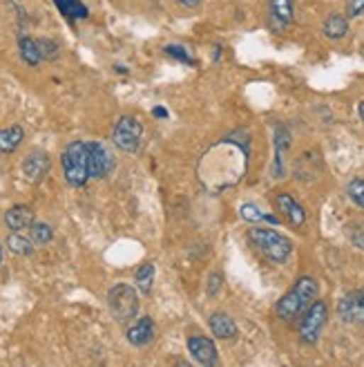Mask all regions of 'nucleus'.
<instances>
[{"label": "nucleus", "mask_w": 364, "mask_h": 367, "mask_svg": "<svg viewBox=\"0 0 364 367\" xmlns=\"http://www.w3.org/2000/svg\"><path fill=\"white\" fill-rule=\"evenodd\" d=\"M221 289V275L219 273H212L208 278V296H215Z\"/></svg>", "instance_id": "obj_30"}, {"label": "nucleus", "mask_w": 364, "mask_h": 367, "mask_svg": "<svg viewBox=\"0 0 364 367\" xmlns=\"http://www.w3.org/2000/svg\"><path fill=\"white\" fill-rule=\"evenodd\" d=\"M165 54L172 56L175 60H181V63H186V65H197V60L192 58V54L184 48V45H165Z\"/></svg>", "instance_id": "obj_27"}, {"label": "nucleus", "mask_w": 364, "mask_h": 367, "mask_svg": "<svg viewBox=\"0 0 364 367\" xmlns=\"http://www.w3.org/2000/svg\"><path fill=\"white\" fill-rule=\"evenodd\" d=\"M29 238L34 240V244H48L52 242L54 238V231H52V226L50 224H45V222H34L32 226H29Z\"/></svg>", "instance_id": "obj_24"}, {"label": "nucleus", "mask_w": 364, "mask_h": 367, "mask_svg": "<svg viewBox=\"0 0 364 367\" xmlns=\"http://www.w3.org/2000/svg\"><path fill=\"white\" fill-rule=\"evenodd\" d=\"M177 3H181L184 7H197V5L202 3V0H177Z\"/></svg>", "instance_id": "obj_31"}, {"label": "nucleus", "mask_w": 364, "mask_h": 367, "mask_svg": "<svg viewBox=\"0 0 364 367\" xmlns=\"http://www.w3.org/2000/svg\"><path fill=\"white\" fill-rule=\"evenodd\" d=\"M268 14H270V21L275 23L277 29L291 25L295 21L293 0H270V3H268Z\"/></svg>", "instance_id": "obj_14"}, {"label": "nucleus", "mask_w": 364, "mask_h": 367, "mask_svg": "<svg viewBox=\"0 0 364 367\" xmlns=\"http://www.w3.org/2000/svg\"><path fill=\"white\" fill-rule=\"evenodd\" d=\"M248 240L266 260H270L272 265H284L288 260V255L293 253V242L288 240L286 235L272 231V228H264V226L250 228Z\"/></svg>", "instance_id": "obj_2"}, {"label": "nucleus", "mask_w": 364, "mask_h": 367, "mask_svg": "<svg viewBox=\"0 0 364 367\" xmlns=\"http://www.w3.org/2000/svg\"><path fill=\"white\" fill-rule=\"evenodd\" d=\"M322 32H324V36L331 38V41H340V38H344L346 32H348V21H346V16H342V14H331V16H329V18L324 21V25H322Z\"/></svg>", "instance_id": "obj_18"}, {"label": "nucleus", "mask_w": 364, "mask_h": 367, "mask_svg": "<svg viewBox=\"0 0 364 367\" xmlns=\"http://www.w3.org/2000/svg\"><path fill=\"white\" fill-rule=\"evenodd\" d=\"M7 249L16 255H32L34 253V240L23 235L21 231H11V235L7 238Z\"/></svg>", "instance_id": "obj_21"}, {"label": "nucleus", "mask_w": 364, "mask_h": 367, "mask_svg": "<svg viewBox=\"0 0 364 367\" xmlns=\"http://www.w3.org/2000/svg\"><path fill=\"white\" fill-rule=\"evenodd\" d=\"M210 329L221 341H231V339H235V336H237L235 320L228 314H224V312H215V314L210 316Z\"/></svg>", "instance_id": "obj_16"}, {"label": "nucleus", "mask_w": 364, "mask_h": 367, "mask_svg": "<svg viewBox=\"0 0 364 367\" xmlns=\"http://www.w3.org/2000/svg\"><path fill=\"white\" fill-rule=\"evenodd\" d=\"M134 280H136V287H139V292L148 296L153 292V284H155V265H150V262L141 265L136 269Z\"/></svg>", "instance_id": "obj_22"}, {"label": "nucleus", "mask_w": 364, "mask_h": 367, "mask_svg": "<svg viewBox=\"0 0 364 367\" xmlns=\"http://www.w3.org/2000/svg\"><path fill=\"white\" fill-rule=\"evenodd\" d=\"M0 262H3V247H0Z\"/></svg>", "instance_id": "obj_34"}, {"label": "nucleus", "mask_w": 364, "mask_h": 367, "mask_svg": "<svg viewBox=\"0 0 364 367\" xmlns=\"http://www.w3.org/2000/svg\"><path fill=\"white\" fill-rule=\"evenodd\" d=\"M346 195L355 206L364 208V179H351V181H348Z\"/></svg>", "instance_id": "obj_25"}, {"label": "nucleus", "mask_w": 364, "mask_h": 367, "mask_svg": "<svg viewBox=\"0 0 364 367\" xmlns=\"http://www.w3.org/2000/svg\"><path fill=\"white\" fill-rule=\"evenodd\" d=\"M153 115H155V117H159V119H165V117H168V112H165L163 108H155V110H153Z\"/></svg>", "instance_id": "obj_32"}, {"label": "nucleus", "mask_w": 364, "mask_h": 367, "mask_svg": "<svg viewBox=\"0 0 364 367\" xmlns=\"http://www.w3.org/2000/svg\"><path fill=\"white\" fill-rule=\"evenodd\" d=\"M155 334H157V329H155L153 318L143 316L128 329V343L134 347H143L155 339Z\"/></svg>", "instance_id": "obj_12"}, {"label": "nucleus", "mask_w": 364, "mask_h": 367, "mask_svg": "<svg viewBox=\"0 0 364 367\" xmlns=\"http://www.w3.org/2000/svg\"><path fill=\"white\" fill-rule=\"evenodd\" d=\"M108 307L116 323H130L139 314V296L130 284H116L108 292Z\"/></svg>", "instance_id": "obj_4"}, {"label": "nucleus", "mask_w": 364, "mask_h": 367, "mask_svg": "<svg viewBox=\"0 0 364 367\" xmlns=\"http://www.w3.org/2000/svg\"><path fill=\"white\" fill-rule=\"evenodd\" d=\"M239 216L244 218L246 222H268V224H277L280 222L275 216H268V213H264L260 206H255V204H241Z\"/></svg>", "instance_id": "obj_23"}, {"label": "nucleus", "mask_w": 364, "mask_h": 367, "mask_svg": "<svg viewBox=\"0 0 364 367\" xmlns=\"http://www.w3.org/2000/svg\"><path fill=\"white\" fill-rule=\"evenodd\" d=\"M346 233H348V238H351V242L355 244V247L364 251V220H355V222L348 224Z\"/></svg>", "instance_id": "obj_28"}, {"label": "nucleus", "mask_w": 364, "mask_h": 367, "mask_svg": "<svg viewBox=\"0 0 364 367\" xmlns=\"http://www.w3.org/2000/svg\"><path fill=\"white\" fill-rule=\"evenodd\" d=\"M188 351L192 358L202 365H217V347L206 336H190L188 339Z\"/></svg>", "instance_id": "obj_10"}, {"label": "nucleus", "mask_w": 364, "mask_h": 367, "mask_svg": "<svg viewBox=\"0 0 364 367\" xmlns=\"http://www.w3.org/2000/svg\"><path fill=\"white\" fill-rule=\"evenodd\" d=\"M50 168H52V161H50L48 152L34 150V152H29V155L25 157V161H23V175L32 184H38V181L45 179V175L50 173Z\"/></svg>", "instance_id": "obj_9"}, {"label": "nucleus", "mask_w": 364, "mask_h": 367, "mask_svg": "<svg viewBox=\"0 0 364 367\" xmlns=\"http://www.w3.org/2000/svg\"><path fill=\"white\" fill-rule=\"evenodd\" d=\"M288 146H291V132H288L286 126H277L275 128V164H272V175L275 177H284V155Z\"/></svg>", "instance_id": "obj_15"}, {"label": "nucleus", "mask_w": 364, "mask_h": 367, "mask_svg": "<svg viewBox=\"0 0 364 367\" xmlns=\"http://www.w3.org/2000/svg\"><path fill=\"white\" fill-rule=\"evenodd\" d=\"M141 137H143V126L136 117L123 115L112 130V142L116 148H121L123 152H136L141 146Z\"/></svg>", "instance_id": "obj_6"}, {"label": "nucleus", "mask_w": 364, "mask_h": 367, "mask_svg": "<svg viewBox=\"0 0 364 367\" xmlns=\"http://www.w3.org/2000/svg\"><path fill=\"white\" fill-rule=\"evenodd\" d=\"M364 11V0H346V16L358 18Z\"/></svg>", "instance_id": "obj_29"}, {"label": "nucleus", "mask_w": 364, "mask_h": 367, "mask_svg": "<svg viewBox=\"0 0 364 367\" xmlns=\"http://www.w3.org/2000/svg\"><path fill=\"white\" fill-rule=\"evenodd\" d=\"M65 181L74 188H81L89 179V161H87V142H72L60 157Z\"/></svg>", "instance_id": "obj_3"}, {"label": "nucleus", "mask_w": 364, "mask_h": 367, "mask_svg": "<svg viewBox=\"0 0 364 367\" xmlns=\"http://www.w3.org/2000/svg\"><path fill=\"white\" fill-rule=\"evenodd\" d=\"M25 139V130L21 126H9L0 130V152H13Z\"/></svg>", "instance_id": "obj_20"}, {"label": "nucleus", "mask_w": 364, "mask_h": 367, "mask_svg": "<svg viewBox=\"0 0 364 367\" xmlns=\"http://www.w3.org/2000/svg\"><path fill=\"white\" fill-rule=\"evenodd\" d=\"M87 161H89V177L94 179L108 177L116 166L112 150L101 142H87Z\"/></svg>", "instance_id": "obj_7"}, {"label": "nucleus", "mask_w": 364, "mask_h": 367, "mask_svg": "<svg viewBox=\"0 0 364 367\" xmlns=\"http://www.w3.org/2000/svg\"><path fill=\"white\" fill-rule=\"evenodd\" d=\"M338 316L346 325H364V292L362 289L348 292L338 302Z\"/></svg>", "instance_id": "obj_8"}, {"label": "nucleus", "mask_w": 364, "mask_h": 367, "mask_svg": "<svg viewBox=\"0 0 364 367\" xmlns=\"http://www.w3.org/2000/svg\"><path fill=\"white\" fill-rule=\"evenodd\" d=\"M317 280L311 278V275H302V278L295 282V287L291 289V292H286L280 302H277V316L282 320H286V323H293V320L302 318V314H304L311 304L315 302L317 298Z\"/></svg>", "instance_id": "obj_1"}, {"label": "nucleus", "mask_w": 364, "mask_h": 367, "mask_svg": "<svg viewBox=\"0 0 364 367\" xmlns=\"http://www.w3.org/2000/svg\"><path fill=\"white\" fill-rule=\"evenodd\" d=\"M36 43H38V50H40L43 60H54V58H58L60 45L56 41H52V38H36Z\"/></svg>", "instance_id": "obj_26"}, {"label": "nucleus", "mask_w": 364, "mask_h": 367, "mask_svg": "<svg viewBox=\"0 0 364 367\" xmlns=\"http://www.w3.org/2000/svg\"><path fill=\"white\" fill-rule=\"evenodd\" d=\"M18 52H21V58L29 68H36L43 56H40V50H38V43L36 38H29V36H21L18 38Z\"/></svg>", "instance_id": "obj_19"}, {"label": "nucleus", "mask_w": 364, "mask_h": 367, "mask_svg": "<svg viewBox=\"0 0 364 367\" xmlns=\"http://www.w3.org/2000/svg\"><path fill=\"white\" fill-rule=\"evenodd\" d=\"M5 224H7V228H11V231H25V228L34 224V211L25 204L11 206L5 213Z\"/></svg>", "instance_id": "obj_13"}, {"label": "nucleus", "mask_w": 364, "mask_h": 367, "mask_svg": "<svg viewBox=\"0 0 364 367\" xmlns=\"http://www.w3.org/2000/svg\"><path fill=\"white\" fill-rule=\"evenodd\" d=\"M326 318H329L326 302L324 300H315L299 318V341L307 343V345H315L322 336Z\"/></svg>", "instance_id": "obj_5"}, {"label": "nucleus", "mask_w": 364, "mask_h": 367, "mask_svg": "<svg viewBox=\"0 0 364 367\" xmlns=\"http://www.w3.org/2000/svg\"><path fill=\"white\" fill-rule=\"evenodd\" d=\"M275 204H277V208L282 211V216L286 218L288 224L295 226V228L304 226V222H307V213H304V208H302V206L293 200L291 195H288V193H277Z\"/></svg>", "instance_id": "obj_11"}, {"label": "nucleus", "mask_w": 364, "mask_h": 367, "mask_svg": "<svg viewBox=\"0 0 364 367\" xmlns=\"http://www.w3.org/2000/svg\"><path fill=\"white\" fill-rule=\"evenodd\" d=\"M54 5L58 7V11L63 14V16L74 23V21H83L89 16V9L85 7L83 0H54Z\"/></svg>", "instance_id": "obj_17"}, {"label": "nucleus", "mask_w": 364, "mask_h": 367, "mask_svg": "<svg viewBox=\"0 0 364 367\" xmlns=\"http://www.w3.org/2000/svg\"><path fill=\"white\" fill-rule=\"evenodd\" d=\"M358 115H360V119L364 121V101H360V105H358Z\"/></svg>", "instance_id": "obj_33"}]
</instances>
